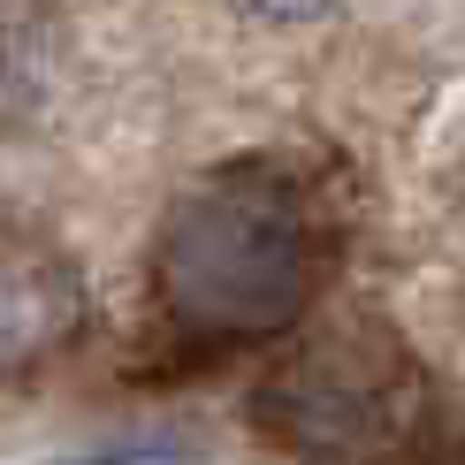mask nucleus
Returning a JSON list of instances; mask_svg holds the SVG:
<instances>
[{
	"instance_id": "obj_1",
	"label": "nucleus",
	"mask_w": 465,
	"mask_h": 465,
	"mask_svg": "<svg viewBox=\"0 0 465 465\" xmlns=\"http://www.w3.org/2000/svg\"><path fill=\"white\" fill-rule=\"evenodd\" d=\"M321 244L298 183L244 161L191 183L153 244L161 313L191 343H260L313 305Z\"/></svg>"
},
{
	"instance_id": "obj_2",
	"label": "nucleus",
	"mask_w": 465,
	"mask_h": 465,
	"mask_svg": "<svg viewBox=\"0 0 465 465\" xmlns=\"http://www.w3.org/2000/svg\"><path fill=\"white\" fill-rule=\"evenodd\" d=\"M404 366L381 359L374 343L351 351V343H328V351H305L290 374L275 381V420L305 442L313 458H359L381 450L404 428V397H397Z\"/></svg>"
},
{
	"instance_id": "obj_3",
	"label": "nucleus",
	"mask_w": 465,
	"mask_h": 465,
	"mask_svg": "<svg viewBox=\"0 0 465 465\" xmlns=\"http://www.w3.org/2000/svg\"><path fill=\"white\" fill-rule=\"evenodd\" d=\"M84 336V275L54 237L0 229V381L38 374Z\"/></svg>"
},
{
	"instance_id": "obj_4",
	"label": "nucleus",
	"mask_w": 465,
	"mask_h": 465,
	"mask_svg": "<svg viewBox=\"0 0 465 465\" xmlns=\"http://www.w3.org/2000/svg\"><path fill=\"white\" fill-rule=\"evenodd\" d=\"M222 8H237L244 24H275V31H298V24H321L336 0H222Z\"/></svg>"
}]
</instances>
